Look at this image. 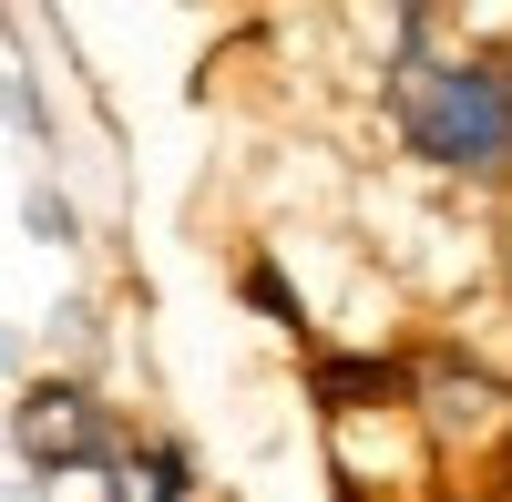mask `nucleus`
<instances>
[{"label":"nucleus","instance_id":"obj_1","mask_svg":"<svg viewBox=\"0 0 512 502\" xmlns=\"http://www.w3.org/2000/svg\"><path fill=\"white\" fill-rule=\"evenodd\" d=\"M400 123L451 175H502L512 164V82L492 62H420L400 93Z\"/></svg>","mask_w":512,"mask_h":502},{"label":"nucleus","instance_id":"obj_2","mask_svg":"<svg viewBox=\"0 0 512 502\" xmlns=\"http://www.w3.org/2000/svg\"><path fill=\"white\" fill-rule=\"evenodd\" d=\"M93 421H82V400L72 390H31L21 400V462L41 472V462H52V472H72V462H93Z\"/></svg>","mask_w":512,"mask_h":502},{"label":"nucleus","instance_id":"obj_3","mask_svg":"<svg viewBox=\"0 0 512 502\" xmlns=\"http://www.w3.org/2000/svg\"><path fill=\"white\" fill-rule=\"evenodd\" d=\"M318 390H328V410H359V390H390V369H369V359H328Z\"/></svg>","mask_w":512,"mask_h":502},{"label":"nucleus","instance_id":"obj_4","mask_svg":"<svg viewBox=\"0 0 512 502\" xmlns=\"http://www.w3.org/2000/svg\"><path fill=\"white\" fill-rule=\"evenodd\" d=\"M21 216H31V226H41V236H52V246H62V236H72V216H62V195H31V205H21Z\"/></svg>","mask_w":512,"mask_h":502},{"label":"nucleus","instance_id":"obj_5","mask_svg":"<svg viewBox=\"0 0 512 502\" xmlns=\"http://www.w3.org/2000/svg\"><path fill=\"white\" fill-rule=\"evenodd\" d=\"M113 502H134V492H123V482H113Z\"/></svg>","mask_w":512,"mask_h":502}]
</instances>
